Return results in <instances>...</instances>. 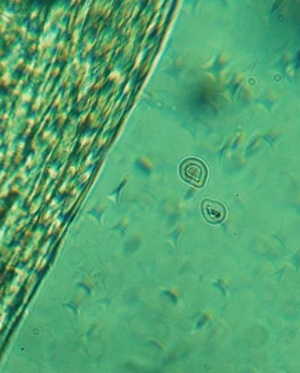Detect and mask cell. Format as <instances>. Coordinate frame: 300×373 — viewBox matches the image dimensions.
I'll return each mask as SVG.
<instances>
[{
	"label": "cell",
	"mask_w": 300,
	"mask_h": 373,
	"mask_svg": "<svg viewBox=\"0 0 300 373\" xmlns=\"http://www.w3.org/2000/svg\"><path fill=\"white\" fill-rule=\"evenodd\" d=\"M205 220L211 224H220L227 217V208L222 202L212 199H204L200 205Z\"/></svg>",
	"instance_id": "7a4b0ae2"
},
{
	"label": "cell",
	"mask_w": 300,
	"mask_h": 373,
	"mask_svg": "<svg viewBox=\"0 0 300 373\" xmlns=\"http://www.w3.org/2000/svg\"><path fill=\"white\" fill-rule=\"evenodd\" d=\"M183 180L196 188H204L208 178L207 166L198 158H187L180 166Z\"/></svg>",
	"instance_id": "6da1fadb"
}]
</instances>
